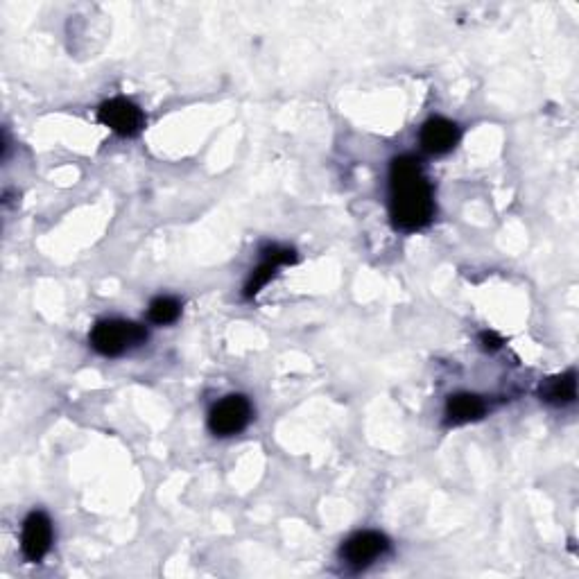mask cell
I'll return each instance as SVG.
<instances>
[{
    "instance_id": "obj_1",
    "label": "cell",
    "mask_w": 579,
    "mask_h": 579,
    "mask_svg": "<svg viewBox=\"0 0 579 579\" xmlns=\"http://www.w3.org/2000/svg\"><path fill=\"white\" fill-rule=\"evenodd\" d=\"M390 213L403 231H419L435 215L432 188L423 175L421 161L410 154L396 157L390 166Z\"/></svg>"
},
{
    "instance_id": "obj_2",
    "label": "cell",
    "mask_w": 579,
    "mask_h": 579,
    "mask_svg": "<svg viewBox=\"0 0 579 579\" xmlns=\"http://www.w3.org/2000/svg\"><path fill=\"white\" fill-rule=\"evenodd\" d=\"M91 347L107 358L123 356L125 351L141 347L148 340L145 326L134 322H123V319H102L91 331Z\"/></svg>"
},
{
    "instance_id": "obj_3",
    "label": "cell",
    "mask_w": 579,
    "mask_h": 579,
    "mask_svg": "<svg viewBox=\"0 0 579 579\" xmlns=\"http://www.w3.org/2000/svg\"><path fill=\"white\" fill-rule=\"evenodd\" d=\"M252 421V403L245 396L231 394L213 405L209 414V428L218 437H233L247 428Z\"/></svg>"
},
{
    "instance_id": "obj_4",
    "label": "cell",
    "mask_w": 579,
    "mask_h": 579,
    "mask_svg": "<svg viewBox=\"0 0 579 579\" xmlns=\"http://www.w3.org/2000/svg\"><path fill=\"white\" fill-rule=\"evenodd\" d=\"M98 120L105 127H109L111 132L129 138L141 134L145 127V114L141 111V107L134 105V102L127 98L107 100L105 105L98 109Z\"/></svg>"
},
{
    "instance_id": "obj_5",
    "label": "cell",
    "mask_w": 579,
    "mask_h": 579,
    "mask_svg": "<svg viewBox=\"0 0 579 579\" xmlns=\"http://www.w3.org/2000/svg\"><path fill=\"white\" fill-rule=\"evenodd\" d=\"M387 550H390V539L380 532L367 530L353 534V537L344 541L340 555L344 564L360 570L374 564V561L383 557Z\"/></svg>"
},
{
    "instance_id": "obj_6",
    "label": "cell",
    "mask_w": 579,
    "mask_h": 579,
    "mask_svg": "<svg viewBox=\"0 0 579 579\" xmlns=\"http://www.w3.org/2000/svg\"><path fill=\"white\" fill-rule=\"evenodd\" d=\"M50 546H53V523L43 512H32L25 518L21 534V550L25 559L37 564L48 555Z\"/></svg>"
},
{
    "instance_id": "obj_7",
    "label": "cell",
    "mask_w": 579,
    "mask_h": 579,
    "mask_svg": "<svg viewBox=\"0 0 579 579\" xmlns=\"http://www.w3.org/2000/svg\"><path fill=\"white\" fill-rule=\"evenodd\" d=\"M295 261H297V254L292 252V249H288V247H279V245L267 247L265 252H263V263L256 267V270L252 272V276H249L247 285H245V297L247 299L256 297L258 292H261L265 285L274 279L276 270H279V267L292 265Z\"/></svg>"
},
{
    "instance_id": "obj_8",
    "label": "cell",
    "mask_w": 579,
    "mask_h": 579,
    "mask_svg": "<svg viewBox=\"0 0 579 579\" xmlns=\"http://www.w3.org/2000/svg\"><path fill=\"white\" fill-rule=\"evenodd\" d=\"M421 145L423 150L430 154H446L451 152L457 141H460V127L448 118H430L426 125L421 127Z\"/></svg>"
},
{
    "instance_id": "obj_9",
    "label": "cell",
    "mask_w": 579,
    "mask_h": 579,
    "mask_svg": "<svg viewBox=\"0 0 579 579\" xmlns=\"http://www.w3.org/2000/svg\"><path fill=\"white\" fill-rule=\"evenodd\" d=\"M485 412H487L485 401H482L480 396L469 394V392L453 394L451 399L446 401V421L451 423V426L471 423L475 419H480Z\"/></svg>"
},
{
    "instance_id": "obj_10",
    "label": "cell",
    "mask_w": 579,
    "mask_h": 579,
    "mask_svg": "<svg viewBox=\"0 0 579 579\" xmlns=\"http://www.w3.org/2000/svg\"><path fill=\"white\" fill-rule=\"evenodd\" d=\"M543 401L550 405H570L577 399V376L575 371H566V374L550 378L546 385L541 387Z\"/></svg>"
},
{
    "instance_id": "obj_11",
    "label": "cell",
    "mask_w": 579,
    "mask_h": 579,
    "mask_svg": "<svg viewBox=\"0 0 579 579\" xmlns=\"http://www.w3.org/2000/svg\"><path fill=\"white\" fill-rule=\"evenodd\" d=\"M179 315H181V304L175 297H157L148 308L150 322L159 326L175 324Z\"/></svg>"
},
{
    "instance_id": "obj_12",
    "label": "cell",
    "mask_w": 579,
    "mask_h": 579,
    "mask_svg": "<svg viewBox=\"0 0 579 579\" xmlns=\"http://www.w3.org/2000/svg\"><path fill=\"white\" fill-rule=\"evenodd\" d=\"M480 344H482V349L485 351H498L500 347H503V337L496 335L494 331H487V333H482L480 335Z\"/></svg>"
}]
</instances>
